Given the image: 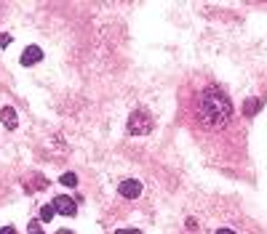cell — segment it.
Wrapping results in <instances>:
<instances>
[{
  "label": "cell",
  "mask_w": 267,
  "mask_h": 234,
  "mask_svg": "<svg viewBox=\"0 0 267 234\" xmlns=\"http://www.w3.org/2000/svg\"><path fill=\"white\" fill-rule=\"evenodd\" d=\"M230 114H233V104L225 93H219L216 88L206 91L201 96V117L206 125H222L225 120H230Z\"/></svg>",
  "instance_id": "1"
},
{
  "label": "cell",
  "mask_w": 267,
  "mask_h": 234,
  "mask_svg": "<svg viewBox=\"0 0 267 234\" xmlns=\"http://www.w3.org/2000/svg\"><path fill=\"white\" fill-rule=\"evenodd\" d=\"M153 131V117H150L147 109H136L129 117V133L131 136H147Z\"/></svg>",
  "instance_id": "2"
},
{
  "label": "cell",
  "mask_w": 267,
  "mask_h": 234,
  "mask_svg": "<svg viewBox=\"0 0 267 234\" xmlns=\"http://www.w3.org/2000/svg\"><path fill=\"white\" fill-rule=\"evenodd\" d=\"M142 181H136V179H126V181H120L118 184V192H120V197H126V200H136L139 194H142Z\"/></svg>",
  "instance_id": "3"
},
{
  "label": "cell",
  "mask_w": 267,
  "mask_h": 234,
  "mask_svg": "<svg viewBox=\"0 0 267 234\" xmlns=\"http://www.w3.org/2000/svg\"><path fill=\"white\" fill-rule=\"evenodd\" d=\"M54 208H56V213H62V216H69L72 218L75 213H78V208H75V200L72 197H67V194H59V197H54V202H51Z\"/></svg>",
  "instance_id": "4"
},
{
  "label": "cell",
  "mask_w": 267,
  "mask_h": 234,
  "mask_svg": "<svg viewBox=\"0 0 267 234\" xmlns=\"http://www.w3.org/2000/svg\"><path fill=\"white\" fill-rule=\"evenodd\" d=\"M40 58H43V51L38 48V45H30V48H25V53H21V64L32 67V64H38Z\"/></svg>",
  "instance_id": "5"
},
{
  "label": "cell",
  "mask_w": 267,
  "mask_h": 234,
  "mask_svg": "<svg viewBox=\"0 0 267 234\" xmlns=\"http://www.w3.org/2000/svg\"><path fill=\"white\" fill-rule=\"evenodd\" d=\"M0 120H3L6 128H16L19 120H16V109H11V107H3L0 109Z\"/></svg>",
  "instance_id": "6"
},
{
  "label": "cell",
  "mask_w": 267,
  "mask_h": 234,
  "mask_svg": "<svg viewBox=\"0 0 267 234\" xmlns=\"http://www.w3.org/2000/svg\"><path fill=\"white\" fill-rule=\"evenodd\" d=\"M54 213H56L54 205H43V208H40V221H43V224H48V221L54 218Z\"/></svg>",
  "instance_id": "7"
},
{
  "label": "cell",
  "mask_w": 267,
  "mask_h": 234,
  "mask_svg": "<svg viewBox=\"0 0 267 234\" xmlns=\"http://www.w3.org/2000/svg\"><path fill=\"white\" fill-rule=\"evenodd\" d=\"M59 184H64V186H75V184H78V175H75V173H62Z\"/></svg>",
  "instance_id": "8"
},
{
  "label": "cell",
  "mask_w": 267,
  "mask_h": 234,
  "mask_svg": "<svg viewBox=\"0 0 267 234\" xmlns=\"http://www.w3.org/2000/svg\"><path fill=\"white\" fill-rule=\"evenodd\" d=\"M257 109H259V99H251V101H246V107H243V112H246V114H254Z\"/></svg>",
  "instance_id": "9"
},
{
  "label": "cell",
  "mask_w": 267,
  "mask_h": 234,
  "mask_svg": "<svg viewBox=\"0 0 267 234\" xmlns=\"http://www.w3.org/2000/svg\"><path fill=\"white\" fill-rule=\"evenodd\" d=\"M30 234H43V229H40L38 221H30Z\"/></svg>",
  "instance_id": "10"
},
{
  "label": "cell",
  "mask_w": 267,
  "mask_h": 234,
  "mask_svg": "<svg viewBox=\"0 0 267 234\" xmlns=\"http://www.w3.org/2000/svg\"><path fill=\"white\" fill-rule=\"evenodd\" d=\"M8 43H11V35H6V32H3V35H0V48H6Z\"/></svg>",
  "instance_id": "11"
},
{
  "label": "cell",
  "mask_w": 267,
  "mask_h": 234,
  "mask_svg": "<svg viewBox=\"0 0 267 234\" xmlns=\"http://www.w3.org/2000/svg\"><path fill=\"white\" fill-rule=\"evenodd\" d=\"M115 234H142V231H139V229H118Z\"/></svg>",
  "instance_id": "12"
},
{
  "label": "cell",
  "mask_w": 267,
  "mask_h": 234,
  "mask_svg": "<svg viewBox=\"0 0 267 234\" xmlns=\"http://www.w3.org/2000/svg\"><path fill=\"white\" fill-rule=\"evenodd\" d=\"M0 234H16V229L14 226H3V229H0Z\"/></svg>",
  "instance_id": "13"
},
{
  "label": "cell",
  "mask_w": 267,
  "mask_h": 234,
  "mask_svg": "<svg viewBox=\"0 0 267 234\" xmlns=\"http://www.w3.org/2000/svg\"><path fill=\"white\" fill-rule=\"evenodd\" d=\"M216 234H235V231H233V229H219Z\"/></svg>",
  "instance_id": "14"
},
{
  "label": "cell",
  "mask_w": 267,
  "mask_h": 234,
  "mask_svg": "<svg viewBox=\"0 0 267 234\" xmlns=\"http://www.w3.org/2000/svg\"><path fill=\"white\" fill-rule=\"evenodd\" d=\"M56 234H75V231H69V229H62V231H56Z\"/></svg>",
  "instance_id": "15"
}]
</instances>
